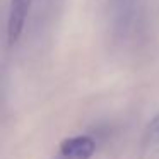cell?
Here are the masks:
<instances>
[{"label":"cell","instance_id":"cell-1","mask_svg":"<svg viewBox=\"0 0 159 159\" xmlns=\"http://www.w3.org/2000/svg\"><path fill=\"white\" fill-rule=\"evenodd\" d=\"M96 152V139L89 134H80L60 142L53 159H91Z\"/></svg>","mask_w":159,"mask_h":159},{"label":"cell","instance_id":"cell-2","mask_svg":"<svg viewBox=\"0 0 159 159\" xmlns=\"http://www.w3.org/2000/svg\"><path fill=\"white\" fill-rule=\"evenodd\" d=\"M34 0H11L7 12V45L14 46L21 39L26 21L31 12Z\"/></svg>","mask_w":159,"mask_h":159},{"label":"cell","instance_id":"cell-3","mask_svg":"<svg viewBox=\"0 0 159 159\" xmlns=\"http://www.w3.org/2000/svg\"><path fill=\"white\" fill-rule=\"evenodd\" d=\"M140 144H142L144 149H151V147L159 145V111L151 118V121L144 127Z\"/></svg>","mask_w":159,"mask_h":159}]
</instances>
